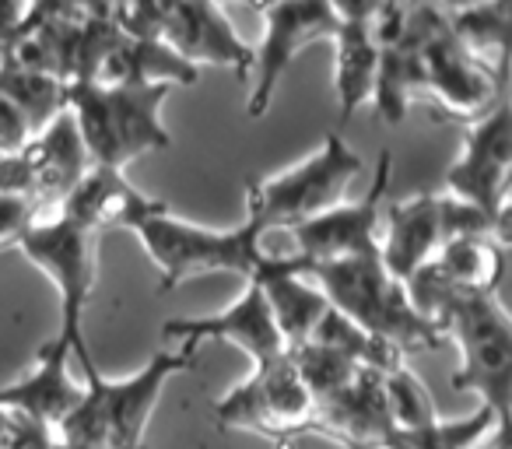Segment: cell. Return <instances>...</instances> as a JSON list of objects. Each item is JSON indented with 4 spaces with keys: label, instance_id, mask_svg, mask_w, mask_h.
I'll return each mask as SVG.
<instances>
[{
    "label": "cell",
    "instance_id": "19",
    "mask_svg": "<svg viewBox=\"0 0 512 449\" xmlns=\"http://www.w3.org/2000/svg\"><path fill=\"white\" fill-rule=\"evenodd\" d=\"M67 362L71 348L60 337L46 341L22 379L0 386V411L18 414L39 428H60L85 397V386L74 383Z\"/></svg>",
    "mask_w": 512,
    "mask_h": 449
},
{
    "label": "cell",
    "instance_id": "22",
    "mask_svg": "<svg viewBox=\"0 0 512 449\" xmlns=\"http://www.w3.org/2000/svg\"><path fill=\"white\" fill-rule=\"evenodd\" d=\"M334 95L337 113L348 123L362 106L372 102L376 88V39H372V4H337L334 36Z\"/></svg>",
    "mask_w": 512,
    "mask_h": 449
},
{
    "label": "cell",
    "instance_id": "21",
    "mask_svg": "<svg viewBox=\"0 0 512 449\" xmlns=\"http://www.w3.org/2000/svg\"><path fill=\"white\" fill-rule=\"evenodd\" d=\"M162 207H169V204L141 193L123 172L92 165V169L81 176V183L67 193V200L60 204V214L99 236V232H106V229L134 232V225H141L144 218L158 214Z\"/></svg>",
    "mask_w": 512,
    "mask_h": 449
},
{
    "label": "cell",
    "instance_id": "16",
    "mask_svg": "<svg viewBox=\"0 0 512 449\" xmlns=\"http://www.w3.org/2000/svg\"><path fill=\"white\" fill-rule=\"evenodd\" d=\"M390 151L379 155L372 190L358 200H341L330 211L309 218L306 225L292 229L295 253L306 264H330V260L362 257L379 250V229H383L386 186H390Z\"/></svg>",
    "mask_w": 512,
    "mask_h": 449
},
{
    "label": "cell",
    "instance_id": "26",
    "mask_svg": "<svg viewBox=\"0 0 512 449\" xmlns=\"http://www.w3.org/2000/svg\"><path fill=\"white\" fill-rule=\"evenodd\" d=\"M379 390H383L386 414H390L397 432H418V428H428L432 421H439L425 383H421L404 362L393 365V369H386L383 376H379Z\"/></svg>",
    "mask_w": 512,
    "mask_h": 449
},
{
    "label": "cell",
    "instance_id": "12",
    "mask_svg": "<svg viewBox=\"0 0 512 449\" xmlns=\"http://www.w3.org/2000/svg\"><path fill=\"white\" fill-rule=\"evenodd\" d=\"M411 29L421 53V71H425V92L435 95L446 120L474 123L477 116H484L502 102L498 99L502 81L484 71L481 64H474L456 46L442 8L411 4Z\"/></svg>",
    "mask_w": 512,
    "mask_h": 449
},
{
    "label": "cell",
    "instance_id": "1",
    "mask_svg": "<svg viewBox=\"0 0 512 449\" xmlns=\"http://www.w3.org/2000/svg\"><path fill=\"white\" fill-rule=\"evenodd\" d=\"M313 285L323 292L337 316L369 334L372 341L386 344L397 355L407 351H435L442 348V327L428 320L407 295V285H400L383 267L376 253L362 257L330 260V264H306Z\"/></svg>",
    "mask_w": 512,
    "mask_h": 449
},
{
    "label": "cell",
    "instance_id": "15",
    "mask_svg": "<svg viewBox=\"0 0 512 449\" xmlns=\"http://www.w3.org/2000/svg\"><path fill=\"white\" fill-rule=\"evenodd\" d=\"M505 278V239L467 232L449 239L439 257L407 281V295L432 320L449 299H498Z\"/></svg>",
    "mask_w": 512,
    "mask_h": 449
},
{
    "label": "cell",
    "instance_id": "11",
    "mask_svg": "<svg viewBox=\"0 0 512 449\" xmlns=\"http://www.w3.org/2000/svg\"><path fill=\"white\" fill-rule=\"evenodd\" d=\"M509 176H512V113L498 102L477 116L463 134V148L446 172V197L477 211L498 236L509 221Z\"/></svg>",
    "mask_w": 512,
    "mask_h": 449
},
{
    "label": "cell",
    "instance_id": "23",
    "mask_svg": "<svg viewBox=\"0 0 512 449\" xmlns=\"http://www.w3.org/2000/svg\"><path fill=\"white\" fill-rule=\"evenodd\" d=\"M200 71L176 57L165 43L158 39H134V36H116L113 46L102 53L95 64L92 78L95 85H120V88H148V85H193Z\"/></svg>",
    "mask_w": 512,
    "mask_h": 449
},
{
    "label": "cell",
    "instance_id": "17",
    "mask_svg": "<svg viewBox=\"0 0 512 449\" xmlns=\"http://www.w3.org/2000/svg\"><path fill=\"white\" fill-rule=\"evenodd\" d=\"M372 39H376L379 67L369 106L376 109L379 120L397 127L414 95L425 92L421 53L411 29V4H372Z\"/></svg>",
    "mask_w": 512,
    "mask_h": 449
},
{
    "label": "cell",
    "instance_id": "10",
    "mask_svg": "<svg viewBox=\"0 0 512 449\" xmlns=\"http://www.w3.org/2000/svg\"><path fill=\"white\" fill-rule=\"evenodd\" d=\"M467 232L498 236L481 214L470 211L460 200L446 197V193H418V197L393 200L383 207L379 260L400 285H407L421 267H428L439 257V250L449 239L467 236Z\"/></svg>",
    "mask_w": 512,
    "mask_h": 449
},
{
    "label": "cell",
    "instance_id": "2",
    "mask_svg": "<svg viewBox=\"0 0 512 449\" xmlns=\"http://www.w3.org/2000/svg\"><path fill=\"white\" fill-rule=\"evenodd\" d=\"M193 355H197L193 344H176L151 355L148 365L123 379L102 376V369L85 372V397L57 428L60 442L74 449H144V432L162 400V390L179 372L190 369Z\"/></svg>",
    "mask_w": 512,
    "mask_h": 449
},
{
    "label": "cell",
    "instance_id": "4",
    "mask_svg": "<svg viewBox=\"0 0 512 449\" xmlns=\"http://www.w3.org/2000/svg\"><path fill=\"white\" fill-rule=\"evenodd\" d=\"M137 243L162 274V292H172L197 274H235L249 285L271 250L256 221H242L235 229H207L162 207L158 214L134 225Z\"/></svg>",
    "mask_w": 512,
    "mask_h": 449
},
{
    "label": "cell",
    "instance_id": "29",
    "mask_svg": "<svg viewBox=\"0 0 512 449\" xmlns=\"http://www.w3.org/2000/svg\"><path fill=\"white\" fill-rule=\"evenodd\" d=\"M484 449H505V432H495V442H491V446H484Z\"/></svg>",
    "mask_w": 512,
    "mask_h": 449
},
{
    "label": "cell",
    "instance_id": "5",
    "mask_svg": "<svg viewBox=\"0 0 512 449\" xmlns=\"http://www.w3.org/2000/svg\"><path fill=\"white\" fill-rule=\"evenodd\" d=\"M362 169V155L341 134H327L313 155L288 165L278 176L253 179L246 186V218L256 221L264 236L271 229L292 232L341 204Z\"/></svg>",
    "mask_w": 512,
    "mask_h": 449
},
{
    "label": "cell",
    "instance_id": "14",
    "mask_svg": "<svg viewBox=\"0 0 512 449\" xmlns=\"http://www.w3.org/2000/svg\"><path fill=\"white\" fill-rule=\"evenodd\" d=\"M88 169H92L88 151L74 127V116L64 109L25 144V151L0 158V193L25 197L36 207L64 204Z\"/></svg>",
    "mask_w": 512,
    "mask_h": 449
},
{
    "label": "cell",
    "instance_id": "30",
    "mask_svg": "<svg viewBox=\"0 0 512 449\" xmlns=\"http://www.w3.org/2000/svg\"><path fill=\"white\" fill-rule=\"evenodd\" d=\"M274 449H295V446H292V442H278Z\"/></svg>",
    "mask_w": 512,
    "mask_h": 449
},
{
    "label": "cell",
    "instance_id": "28",
    "mask_svg": "<svg viewBox=\"0 0 512 449\" xmlns=\"http://www.w3.org/2000/svg\"><path fill=\"white\" fill-rule=\"evenodd\" d=\"M36 137V127L32 120L8 99L0 95V158H11L18 151H25V144Z\"/></svg>",
    "mask_w": 512,
    "mask_h": 449
},
{
    "label": "cell",
    "instance_id": "3",
    "mask_svg": "<svg viewBox=\"0 0 512 449\" xmlns=\"http://www.w3.org/2000/svg\"><path fill=\"white\" fill-rule=\"evenodd\" d=\"M169 92V85L120 88L95 81L67 85V113L74 116L88 162L123 172L134 158L169 148L172 134L162 120Z\"/></svg>",
    "mask_w": 512,
    "mask_h": 449
},
{
    "label": "cell",
    "instance_id": "7",
    "mask_svg": "<svg viewBox=\"0 0 512 449\" xmlns=\"http://www.w3.org/2000/svg\"><path fill=\"white\" fill-rule=\"evenodd\" d=\"M116 29L134 39H158L176 53L183 64L200 71L204 64L225 67L242 85L253 74V46L235 32L218 4H120L113 8Z\"/></svg>",
    "mask_w": 512,
    "mask_h": 449
},
{
    "label": "cell",
    "instance_id": "8",
    "mask_svg": "<svg viewBox=\"0 0 512 449\" xmlns=\"http://www.w3.org/2000/svg\"><path fill=\"white\" fill-rule=\"evenodd\" d=\"M36 271H43L53 281L60 299V341L71 348V358H78L81 372L99 369L85 341V313L95 295V278H99V236L81 225H74L64 214L39 218L25 239L18 243Z\"/></svg>",
    "mask_w": 512,
    "mask_h": 449
},
{
    "label": "cell",
    "instance_id": "27",
    "mask_svg": "<svg viewBox=\"0 0 512 449\" xmlns=\"http://www.w3.org/2000/svg\"><path fill=\"white\" fill-rule=\"evenodd\" d=\"M39 221V207L25 197H8L0 193V250L4 246H18L25 232Z\"/></svg>",
    "mask_w": 512,
    "mask_h": 449
},
{
    "label": "cell",
    "instance_id": "18",
    "mask_svg": "<svg viewBox=\"0 0 512 449\" xmlns=\"http://www.w3.org/2000/svg\"><path fill=\"white\" fill-rule=\"evenodd\" d=\"M162 334L169 341L193 344L200 348L204 341L218 344H235L242 355H249L253 365H267L274 358L285 355V341H281V330L274 323V313L267 306V299L260 295L256 285H246V292L225 306L221 313L211 316H176L162 327Z\"/></svg>",
    "mask_w": 512,
    "mask_h": 449
},
{
    "label": "cell",
    "instance_id": "9",
    "mask_svg": "<svg viewBox=\"0 0 512 449\" xmlns=\"http://www.w3.org/2000/svg\"><path fill=\"white\" fill-rule=\"evenodd\" d=\"M214 418L221 428L267 435L278 446V442H292L295 435L316 432L320 407L285 351L274 362L253 365V372L214 404Z\"/></svg>",
    "mask_w": 512,
    "mask_h": 449
},
{
    "label": "cell",
    "instance_id": "24",
    "mask_svg": "<svg viewBox=\"0 0 512 449\" xmlns=\"http://www.w3.org/2000/svg\"><path fill=\"white\" fill-rule=\"evenodd\" d=\"M446 25L456 46L474 64L495 74L505 85L509 78V43H512V4L491 0V4H463V8H442Z\"/></svg>",
    "mask_w": 512,
    "mask_h": 449
},
{
    "label": "cell",
    "instance_id": "13",
    "mask_svg": "<svg viewBox=\"0 0 512 449\" xmlns=\"http://www.w3.org/2000/svg\"><path fill=\"white\" fill-rule=\"evenodd\" d=\"M264 22V39L253 46V74H249L246 116L264 120L267 109L278 99L292 60L306 46L330 43L337 25V4L327 0H281V4H260L256 8Z\"/></svg>",
    "mask_w": 512,
    "mask_h": 449
},
{
    "label": "cell",
    "instance_id": "25",
    "mask_svg": "<svg viewBox=\"0 0 512 449\" xmlns=\"http://www.w3.org/2000/svg\"><path fill=\"white\" fill-rule=\"evenodd\" d=\"M0 95H8L18 109L32 120L36 134L50 120H57L67 109V85L53 74L22 67L18 60L0 57Z\"/></svg>",
    "mask_w": 512,
    "mask_h": 449
},
{
    "label": "cell",
    "instance_id": "20",
    "mask_svg": "<svg viewBox=\"0 0 512 449\" xmlns=\"http://www.w3.org/2000/svg\"><path fill=\"white\" fill-rule=\"evenodd\" d=\"M249 285L260 288V295L267 299L288 351L302 348L316 334L323 316L330 313V302L309 278L306 260L292 257V253H267Z\"/></svg>",
    "mask_w": 512,
    "mask_h": 449
},
{
    "label": "cell",
    "instance_id": "6",
    "mask_svg": "<svg viewBox=\"0 0 512 449\" xmlns=\"http://www.w3.org/2000/svg\"><path fill=\"white\" fill-rule=\"evenodd\" d=\"M442 337L460 348V369L453 372V390L477 393L484 411L498 425H509L512 400V323L498 299H449L432 316Z\"/></svg>",
    "mask_w": 512,
    "mask_h": 449
}]
</instances>
